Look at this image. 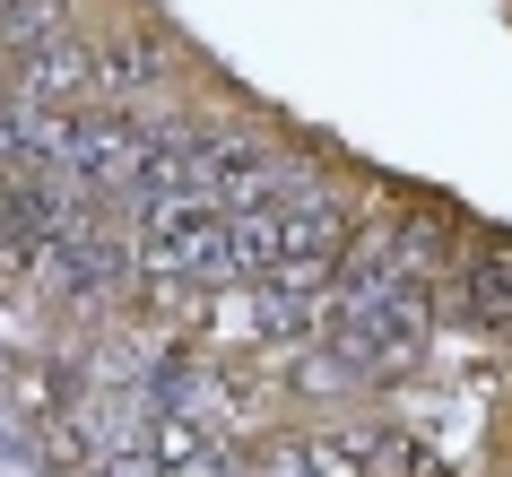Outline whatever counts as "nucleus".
I'll list each match as a JSON object with an SVG mask.
<instances>
[{
    "instance_id": "obj_1",
    "label": "nucleus",
    "mask_w": 512,
    "mask_h": 477,
    "mask_svg": "<svg viewBox=\"0 0 512 477\" xmlns=\"http://www.w3.org/2000/svg\"><path fill=\"white\" fill-rule=\"evenodd\" d=\"M131 243L148 278H183V287H226V209L217 200H139Z\"/></svg>"
},
{
    "instance_id": "obj_2",
    "label": "nucleus",
    "mask_w": 512,
    "mask_h": 477,
    "mask_svg": "<svg viewBox=\"0 0 512 477\" xmlns=\"http://www.w3.org/2000/svg\"><path fill=\"white\" fill-rule=\"evenodd\" d=\"M18 105H44V113H87L105 105V70H96V44L79 35H53L18 61Z\"/></svg>"
},
{
    "instance_id": "obj_3",
    "label": "nucleus",
    "mask_w": 512,
    "mask_h": 477,
    "mask_svg": "<svg viewBox=\"0 0 512 477\" xmlns=\"http://www.w3.org/2000/svg\"><path fill=\"white\" fill-rule=\"evenodd\" d=\"M96 70H105V105H139L174 79V44L157 27H122L113 44H96Z\"/></svg>"
},
{
    "instance_id": "obj_4",
    "label": "nucleus",
    "mask_w": 512,
    "mask_h": 477,
    "mask_svg": "<svg viewBox=\"0 0 512 477\" xmlns=\"http://www.w3.org/2000/svg\"><path fill=\"white\" fill-rule=\"evenodd\" d=\"M148 451L165 460V477H200V469L226 460V443H217V425L200 408H157L148 417Z\"/></svg>"
},
{
    "instance_id": "obj_5",
    "label": "nucleus",
    "mask_w": 512,
    "mask_h": 477,
    "mask_svg": "<svg viewBox=\"0 0 512 477\" xmlns=\"http://www.w3.org/2000/svg\"><path fill=\"white\" fill-rule=\"evenodd\" d=\"M382 434L374 425H313V477H374Z\"/></svg>"
},
{
    "instance_id": "obj_6",
    "label": "nucleus",
    "mask_w": 512,
    "mask_h": 477,
    "mask_svg": "<svg viewBox=\"0 0 512 477\" xmlns=\"http://www.w3.org/2000/svg\"><path fill=\"white\" fill-rule=\"evenodd\" d=\"M252 477H313V425H296V434H261Z\"/></svg>"
},
{
    "instance_id": "obj_7",
    "label": "nucleus",
    "mask_w": 512,
    "mask_h": 477,
    "mask_svg": "<svg viewBox=\"0 0 512 477\" xmlns=\"http://www.w3.org/2000/svg\"><path fill=\"white\" fill-rule=\"evenodd\" d=\"M374 477H452V460L426 451L417 434H382V469H374Z\"/></svg>"
},
{
    "instance_id": "obj_8",
    "label": "nucleus",
    "mask_w": 512,
    "mask_h": 477,
    "mask_svg": "<svg viewBox=\"0 0 512 477\" xmlns=\"http://www.w3.org/2000/svg\"><path fill=\"white\" fill-rule=\"evenodd\" d=\"M79 477H165V460H157L148 443H105V451H96V460H87Z\"/></svg>"
},
{
    "instance_id": "obj_9",
    "label": "nucleus",
    "mask_w": 512,
    "mask_h": 477,
    "mask_svg": "<svg viewBox=\"0 0 512 477\" xmlns=\"http://www.w3.org/2000/svg\"><path fill=\"white\" fill-rule=\"evenodd\" d=\"M200 477H243V469H235V460H217V469H200Z\"/></svg>"
},
{
    "instance_id": "obj_10",
    "label": "nucleus",
    "mask_w": 512,
    "mask_h": 477,
    "mask_svg": "<svg viewBox=\"0 0 512 477\" xmlns=\"http://www.w3.org/2000/svg\"><path fill=\"white\" fill-rule=\"evenodd\" d=\"M0 18H9V0H0Z\"/></svg>"
}]
</instances>
